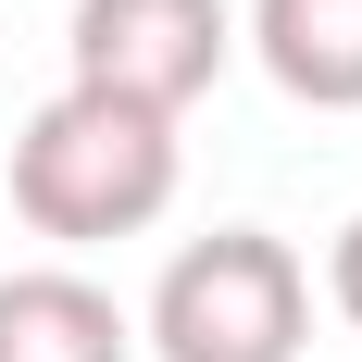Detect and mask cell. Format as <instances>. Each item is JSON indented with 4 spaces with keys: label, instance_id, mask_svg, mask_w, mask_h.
<instances>
[{
    "label": "cell",
    "instance_id": "cell-4",
    "mask_svg": "<svg viewBox=\"0 0 362 362\" xmlns=\"http://www.w3.org/2000/svg\"><path fill=\"white\" fill-rule=\"evenodd\" d=\"M0 362H138L125 300L37 262V275H0Z\"/></svg>",
    "mask_w": 362,
    "mask_h": 362
},
{
    "label": "cell",
    "instance_id": "cell-6",
    "mask_svg": "<svg viewBox=\"0 0 362 362\" xmlns=\"http://www.w3.org/2000/svg\"><path fill=\"white\" fill-rule=\"evenodd\" d=\"M325 300H337V313L362 325V213L337 225V250H325Z\"/></svg>",
    "mask_w": 362,
    "mask_h": 362
},
{
    "label": "cell",
    "instance_id": "cell-2",
    "mask_svg": "<svg viewBox=\"0 0 362 362\" xmlns=\"http://www.w3.org/2000/svg\"><path fill=\"white\" fill-rule=\"evenodd\" d=\"M300 337H313V275L262 225L187 238L150 288V350L163 362H300Z\"/></svg>",
    "mask_w": 362,
    "mask_h": 362
},
{
    "label": "cell",
    "instance_id": "cell-5",
    "mask_svg": "<svg viewBox=\"0 0 362 362\" xmlns=\"http://www.w3.org/2000/svg\"><path fill=\"white\" fill-rule=\"evenodd\" d=\"M250 63L313 112H362V0H250Z\"/></svg>",
    "mask_w": 362,
    "mask_h": 362
},
{
    "label": "cell",
    "instance_id": "cell-3",
    "mask_svg": "<svg viewBox=\"0 0 362 362\" xmlns=\"http://www.w3.org/2000/svg\"><path fill=\"white\" fill-rule=\"evenodd\" d=\"M238 63V13L225 0H75V88L138 112H187Z\"/></svg>",
    "mask_w": 362,
    "mask_h": 362
},
{
    "label": "cell",
    "instance_id": "cell-1",
    "mask_svg": "<svg viewBox=\"0 0 362 362\" xmlns=\"http://www.w3.org/2000/svg\"><path fill=\"white\" fill-rule=\"evenodd\" d=\"M175 200V112L100 100V88H63V100L25 112L13 138V213L63 250H100V238H138Z\"/></svg>",
    "mask_w": 362,
    "mask_h": 362
}]
</instances>
